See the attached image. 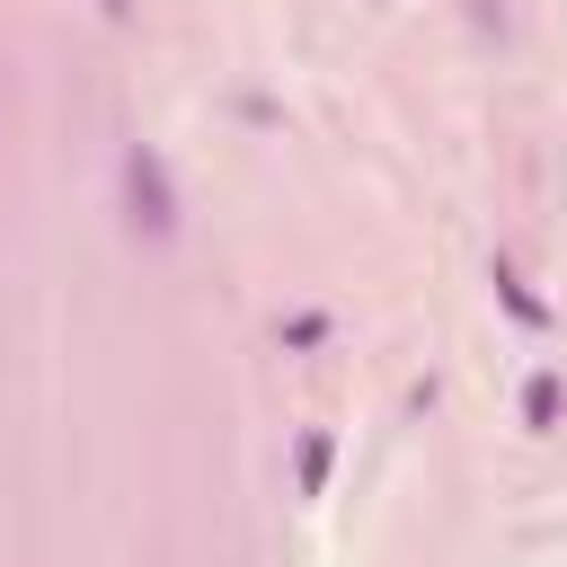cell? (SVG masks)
Returning a JSON list of instances; mask_svg holds the SVG:
<instances>
[{
	"label": "cell",
	"mask_w": 567,
	"mask_h": 567,
	"mask_svg": "<svg viewBox=\"0 0 567 567\" xmlns=\"http://www.w3.org/2000/svg\"><path fill=\"white\" fill-rule=\"evenodd\" d=\"M319 337H328V319H319V310H301V319L284 328V346H319Z\"/></svg>",
	"instance_id": "5"
},
{
	"label": "cell",
	"mask_w": 567,
	"mask_h": 567,
	"mask_svg": "<svg viewBox=\"0 0 567 567\" xmlns=\"http://www.w3.org/2000/svg\"><path fill=\"white\" fill-rule=\"evenodd\" d=\"M124 221L142 230V239H177V221H186V204H177V177H168V159L151 151V142H124Z\"/></svg>",
	"instance_id": "1"
},
{
	"label": "cell",
	"mask_w": 567,
	"mask_h": 567,
	"mask_svg": "<svg viewBox=\"0 0 567 567\" xmlns=\"http://www.w3.org/2000/svg\"><path fill=\"white\" fill-rule=\"evenodd\" d=\"M328 470H337V434H301V496H328Z\"/></svg>",
	"instance_id": "4"
},
{
	"label": "cell",
	"mask_w": 567,
	"mask_h": 567,
	"mask_svg": "<svg viewBox=\"0 0 567 567\" xmlns=\"http://www.w3.org/2000/svg\"><path fill=\"white\" fill-rule=\"evenodd\" d=\"M487 275H496V301H505V310H514V319H523V328H549V319H558V310H549V301H540V292H532V275H523V266H514V257H496V266H487Z\"/></svg>",
	"instance_id": "2"
},
{
	"label": "cell",
	"mask_w": 567,
	"mask_h": 567,
	"mask_svg": "<svg viewBox=\"0 0 567 567\" xmlns=\"http://www.w3.org/2000/svg\"><path fill=\"white\" fill-rule=\"evenodd\" d=\"M558 408H567V381L540 363V372L523 381V425H532V434H549V425H558Z\"/></svg>",
	"instance_id": "3"
},
{
	"label": "cell",
	"mask_w": 567,
	"mask_h": 567,
	"mask_svg": "<svg viewBox=\"0 0 567 567\" xmlns=\"http://www.w3.org/2000/svg\"><path fill=\"white\" fill-rule=\"evenodd\" d=\"M97 9H106V18H124V9H133V0H97Z\"/></svg>",
	"instance_id": "6"
}]
</instances>
